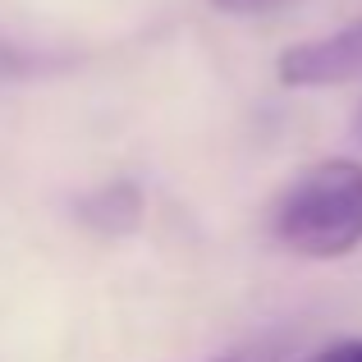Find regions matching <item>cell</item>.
Returning <instances> with one entry per match:
<instances>
[{"label": "cell", "mask_w": 362, "mask_h": 362, "mask_svg": "<svg viewBox=\"0 0 362 362\" xmlns=\"http://www.w3.org/2000/svg\"><path fill=\"white\" fill-rule=\"evenodd\" d=\"M280 354H275L271 344H252V349H234V354H225V358H211V362H275Z\"/></svg>", "instance_id": "obj_6"}, {"label": "cell", "mask_w": 362, "mask_h": 362, "mask_svg": "<svg viewBox=\"0 0 362 362\" xmlns=\"http://www.w3.org/2000/svg\"><path fill=\"white\" fill-rule=\"evenodd\" d=\"M275 78L293 92H321V88H344L362 78V18L335 28L326 37H308L280 51Z\"/></svg>", "instance_id": "obj_2"}, {"label": "cell", "mask_w": 362, "mask_h": 362, "mask_svg": "<svg viewBox=\"0 0 362 362\" xmlns=\"http://www.w3.org/2000/svg\"><path fill=\"white\" fill-rule=\"evenodd\" d=\"M206 5H211L216 14H225V18H271V14L293 9L298 0H206Z\"/></svg>", "instance_id": "obj_4"}, {"label": "cell", "mask_w": 362, "mask_h": 362, "mask_svg": "<svg viewBox=\"0 0 362 362\" xmlns=\"http://www.w3.org/2000/svg\"><path fill=\"white\" fill-rule=\"evenodd\" d=\"M142 211H147V197L133 179H110V184H97L92 193L78 197L74 216L88 225L101 239H124L142 225Z\"/></svg>", "instance_id": "obj_3"}, {"label": "cell", "mask_w": 362, "mask_h": 362, "mask_svg": "<svg viewBox=\"0 0 362 362\" xmlns=\"http://www.w3.org/2000/svg\"><path fill=\"white\" fill-rule=\"evenodd\" d=\"M271 239L308 262H339L362 247V165L330 156L293 175L271 206Z\"/></svg>", "instance_id": "obj_1"}, {"label": "cell", "mask_w": 362, "mask_h": 362, "mask_svg": "<svg viewBox=\"0 0 362 362\" xmlns=\"http://www.w3.org/2000/svg\"><path fill=\"white\" fill-rule=\"evenodd\" d=\"M303 362H362V339H339V344H326V349H317L312 358H303Z\"/></svg>", "instance_id": "obj_5"}]
</instances>
